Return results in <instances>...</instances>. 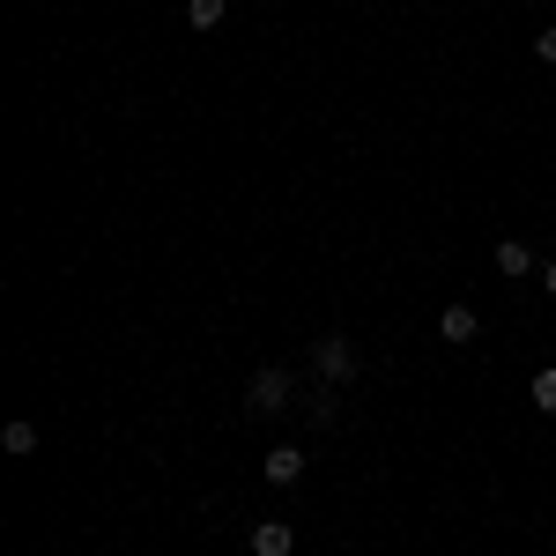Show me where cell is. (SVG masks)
<instances>
[{
    "instance_id": "1",
    "label": "cell",
    "mask_w": 556,
    "mask_h": 556,
    "mask_svg": "<svg viewBox=\"0 0 556 556\" xmlns=\"http://www.w3.org/2000/svg\"><path fill=\"white\" fill-rule=\"evenodd\" d=\"M290 393H298V379L267 364V371H253V386H245V408H253V416H282V408H290Z\"/></svg>"
},
{
    "instance_id": "2",
    "label": "cell",
    "mask_w": 556,
    "mask_h": 556,
    "mask_svg": "<svg viewBox=\"0 0 556 556\" xmlns=\"http://www.w3.org/2000/svg\"><path fill=\"white\" fill-rule=\"evenodd\" d=\"M312 371H319L327 386H349L356 379V349H349L342 334H319V342H312Z\"/></svg>"
},
{
    "instance_id": "3",
    "label": "cell",
    "mask_w": 556,
    "mask_h": 556,
    "mask_svg": "<svg viewBox=\"0 0 556 556\" xmlns=\"http://www.w3.org/2000/svg\"><path fill=\"white\" fill-rule=\"evenodd\" d=\"M253 556H298V527H290V519H260L253 527Z\"/></svg>"
},
{
    "instance_id": "4",
    "label": "cell",
    "mask_w": 556,
    "mask_h": 556,
    "mask_svg": "<svg viewBox=\"0 0 556 556\" xmlns=\"http://www.w3.org/2000/svg\"><path fill=\"white\" fill-rule=\"evenodd\" d=\"M260 475H267L275 490H290V482H298V475H304V453H298V445H275V453L260 460Z\"/></svg>"
},
{
    "instance_id": "5",
    "label": "cell",
    "mask_w": 556,
    "mask_h": 556,
    "mask_svg": "<svg viewBox=\"0 0 556 556\" xmlns=\"http://www.w3.org/2000/svg\"><path fill=\"white\" fill-rule=\"evenodd\" d=\"M438 334H445V342H460V349H468L475 334H482V319H475L468 304H445V312H438Z\"/></svg>"
},
{
    "instance_id": "6",
    "label": "cell",
    "mask_w": 556,
    "mask_h": 556,
    "mask_svg": "<svg viewBox=\"0 0 556 556\" xmlns=\"http://www.w3.org/2000/svg\"><path fill=\"white\" fill-rule=\"evenodd\" d=\"M497 267H505L513 282H527V275H534V253H527L519 238H505V245H497Z\"/></svg>"
},
{
    "instance_id": "7",
    "label": "cell",
    "mask_w": 556,
    "mask_h": 556,
    "mask_svg": "<svg viewBox=\"0 0 556 556\" xmlns=\"http://www.w3.org/2000/svg\"><path fill=\"white\" fill-rule=\"evenodd\" d=\"M223 8H230V0H186V23H193V30H215Z\"/></svg>"
},
{
    "instance_id": "8",
    "label": "cell",
    "mask_w": 556,
    "mask_h": 556,
    "mask_svg": "<svg viewBox=\"0 0 556 556\" xmlns=\"http://www.w3.org/2000/svg\"><path fill=\"white\" fill-rule=\"evenodd\" d=\"M527 393H534V408H542V416H556V364H549V371H534Z\"/></svg>"
},
{
    "instance_id": "9",
    "label": "cell",
    "mask_w": 556,
    "mask_h": 556,
    "mask_svg": "<svg viewBox=\"0 0 556 556\" xmlns=\"http://www.w3.org/2000/svg\"><path fill=\"white\" fill-rule=\"evenodd\" d=\"M0 445L23 460V453H38V430H30V424H8V430H0Z\"/></svg>"
},
{
    "instance_id": "10",
    "label": "cell",
    "mask_w": 556,
    "mask_h": 556,
    "mask_svg": "<svg viewBox=\"0 0 556 556\" xmlns=\"http://www.w3.org/2000/svg\"><path fill=\"white\" fill-rule=\"evenodd\" d=\"M534 60H542V67H556V23L542 30V38H534Z\"/></svg>"
},
{
    "instance_id": "11",
    "label": "cell",
    "mask_w": 556,
    "mask_h": 556,
    "mask_svg": "<svg viewBox=\"0 0 556 556\" xmlns=\"http://www.w3.org/2000/svg\"><path fill=\"white\" fill-rule=\"evenodd\" d=\"M542 290H549V298H556V260H549V267H542Z\"/></svg>"
}]
</instances>
